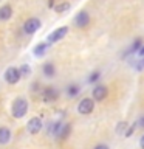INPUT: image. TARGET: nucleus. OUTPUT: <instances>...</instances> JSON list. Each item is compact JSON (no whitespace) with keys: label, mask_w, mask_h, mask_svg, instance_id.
Instances as JSON below:
<instances>
[{"label":"nucleus","mask_w":144,"mask_h":149,"mask_svg":"<svg viewBox=\"0 0 144 149\" xmlns=\"http://www.w3.org/2000/svg\"><path fill=\"white\" fill-rule=\"evenodd\" d=\"M107 95H109V88L105 86H96L91 92V96L95 101H104L107 98Z\"/></svg>","instance_id":"10"},{"label":"nucleus","mask_w":144,"mask_h":149,"mask_svg":"<svg viewBox=\"0 0 144 149\" xmlns=\"http://www.w3.org/2000/svg\"><path fill=\"white\" fill-rule=\"evenodd\" d=\"M136 54H138V58H144V45L141 47V48H139V51H138Z\"/></svg>","instance_id":"25"},{"label":"nucleus","mask_w":144,"mask_h":149,"mask_svg":"<svg viewBox=\"0 0 144 149\" xmlns=\"http://www.w3.org/2000/svg\"><path fill=\"white\" fill-rule=\"evenodd\" d=\"M42 73L45 74L46 78H54L56 76V67L53 62H45L42 65Z\"/></svg>","instance_id":"14"},{"label":"nucleus","mask_w":144,"mask_h":149,"mask_svg":"<svg viewBox=\"0 0 144 149\" xmlns=\"http://www.w3.org/2000/svg\"><path fill=\"white\" fill-rule=\"evenodd\" d=\"M95 110V100L93 98H82L78 104V112L81 115H90Z\"/></svg>","instance_id":"4"},{"label":"nucleus","mask_w":144,"mask_h":149,"mask_svg":"<svg viewBox=\"0 0 144 149\" xmlns=\"http://www.w3.org/2000/svg\"><path fill=\"white\" fill-rule=\"evenodd\" d=\"M139 146H141V149H144V135L141 137V140H139Z\"/></svg>","instance_id":"28"},{"label":"nucleus","mask_w":144,"mask_h":149,"mask_svg":"<svg viewBox=\"0 0 144 149\" xmlns=\"http://www.w3.org/2000/svg\"><path fill=\"white\" fill-rule=\"evenodd\" d=\"M79 92H81V87L78 86V84H70V86L67 87V95L70 98H74L79 95Z\"/></svg>","instance_id":"18"},{"label":"nucleus","mask_w":144,"mask_h":149,"mask_svg":"<svg viewBox=\"0 0 144 149\" xmlns=\"http://www.w3.org/2000/svg\"><path fill=\"white\" fill-rule=\"evenodd\" d=\"M129 124L125 123V121H121V123H118V126H116V134L118 135H124V132L127 130Z\"/></svg>","instance_id":"20"},{"label":"nucleus","mask_w":144,"mask_h":149,"mask_svg":"<svg viewBox=\"0 0 144 149\" xmlns=\"http://www.w3.org/2000/svg\"><path fill=\"white\" fill-rule=\"evenodd\" d=\"M19 72H20V76H22V78H28V76L31 74L30 64H22L20 67H19Z\"/></svg>","instance_id":"19"},{"label":"nucleus","mask_w":144,"mask_h":149,"mask_svg":"<svg viewBox=\"0 0 144 149\" xmlns=\"http://www.w3.org/2000/svg\"><path fill=\"white\" fill-rule=\"evenodd\" d=\"M40 26H42L40 19L30 17V19H26V20H25V23H23V31H25L26 34H34Z\"/></svg>","instance_id":"6"},{"label":"nucleus","mask_w":144,"mask_h":149,"mask_svg":"<svg viewBox=\"0 0 144 149\" xmlns=\"http://www.w3.org/2000/svg\"><path fill=\"white\" fill-rule=\"evenodd\" d=\"M95 149H110V148L107 146V144H96Z\"/></svg>","instance_id":"26"},{"label":"nucleus","mask_w":144,"mask_h":149,"mask_svg":"<svg viewBox=\"0 0 144 149\" xmlns=\"http://www.w3.org/2000/svg\"><path fill=\"white\" fill-rule=\"evenodd\" d=\"M136 124H138V127H141V129H144V115H143V116H139V118H138V121H136Z\"/></svg>","instance_id":"24"},{"label":"nucleus","mask_w":144,"mask_h":149,"mask_svg":"<svg viewBox=\"0 0 144 149\" xmlns=\"http://www.w3.org/2000/svg\"><path fill=\"white\" fill-rule=\"evenodd\" d=\"M67 33H68V26H59V28H56L54 31H51L48 36H46V44H56V42H59V40H62L65 36H67Z\"/></svg>","instance_id":"3"},{"label":"nucleus","mask_w":144,"mask_h":149,"mask_svg":"<svg viewBox=\"0 0 144 149\" xmlns=\"http://www.w3.org/2000/svg\"><path fill=\"white\" fill-rule=\"evenodd\" d=\"M3 78H5V81H6L8 84H17L19 81H20V72H19V68L17 67H8L6 70H5V73H3Z\"/></svg>","instance_id":"5"},{"label":"nucleus","mask_w":144,"mask_h":149,"mask_svg":"<svg viewBox=\"0 0 144 149\" xmlns=\"http://www.w3.org/2000/svg\"><path fill=\"white\" fill-rule=\"evenodd\" d=\"M73 22L78 28H85V26H88V23H90V14L82 9V11H79L76 16H74Z\"/></svg>","instance_id":"8"},{"label":"nucleus","mask_w":144,"mask_h":149,"mask_svg":"<svg viewBox=\"0 0 144 149\" xmlns=\"http://www.w3.org/2000/svg\"><path fill=\"white\" fill-rule=\"evenodd\" d=\"M99 78H101V73H99V72H93V73L90 74V76H88V79H87V81L90 82V84H95V82H96Z\"/></svg>","instance_id":"22"},{"label":"nucleus","mask_w":144,"mask_h":149,"mask_svg":"<svg viewBox=\"0 0 144 149\" xmlns=\"http://www.w3.org/2000/svg\"><path fill=\"white\" fill-rule=\"evenodd\" d=\"M70 8H71V5H70L68 2H60V3H57V5H54V11L57 13V14L67 13Z\"/></svg>","instance_id":"17"},{"label":"nucleus","mask_w":144,"mask_h":149,"mask_svg":"<svg viewBox=\"0 0 144 149\" xmlns=\"http://www.w3.org/2000/svg\"><path fill=\"white\" fill-rule=\"evenodd\" d=\"M133 67H135V70H138V72H143L144 70V58H139L136 61V64H133Z\"/></svg>","instance_id":"23"},{"label":"nucleus","mask_w":144,"mask_h":149,"mask_svg":"<svg viewBox=\"0 0 144 149\" xmlns=\"http://www.w3.org/2000/svg\"><path fill=\"white\" fill-rule=\"evenodd\" d=\"M141 47H143V39H141V37H136V39H135V40L132 42V45H130L129 48L124 51L123 58H124V59H129L130 56L136 54L138 51H139V48H141Z\"/></svg>","instance_id":"9"},{"label":"nucleus","mask_w":144,"mask_h":149,"mask_svg":"<svg viewBox=\"0 0 144 149\" xmlns=\"http://www.w3.org/2000/svg\"><path fill=\"white\" fill-rule=\"evenodd\" d=\"M60 124H62V120H53L51 123H48V127H46V132H48V135H53V137H56V134H57Z\"/></svg>","instance_id":"15"},{"label":"nucleus","mask_w":144,"mask_h":149,"mask_svg":"<svg viewBox=\"0 0 144 149\" xmlns=\"http://www.w3.org/2000/svg\"><path fill=\"white\" fill-rule=\"evenodd\" d=\"M11 130L8 127H0V144H6L11 141Z\"/></svg>","instance_id":"16"},{"label":"nucleus","mask_w":144,"mask_h":149,"mask_svg":"<svg viewBox=\"0 0 144 149\" xmlns=\"http://www.w3.org/2000/svg\"><path fill=\"white\" fill-rule=\"evenodd\" d=\"M136 127H138V124H136V121H135V123H133L132 126H129V127H127V130L124 132V137H125V138L132 137V134L135 132V130H136Z\"/></svg>","instance_id":"21"},{"label":"nucleus","mask_w":144,"mask_h":149,"mask_svg":"<svg viewBox=\"0 0 144 149\" xmlns=\"http://www.w3.org/2000/svg\"><path fill=\"white\" fill-rule=\"evenodd\" d=\"M42 127H44V123H42V120L39 116H33V118H30L26 123V130H28V134H31V135H37L42 130Z\"/></svg>","instance_id":"7"},{"label":"nucleus","mask_w":144,"mask_h":149,"mask_svg":"<svg viewBox=\"0 0 144 149\" xmlns=\"http://www.w3.org/2000/svg\"><path fill=\"white\" fill-rule=\"evenodd\" d=\"M11 113L14 118L20 120L23 118L26 113H28V100L23 96H17L16 100L12 101V106H11Z\"/></svg>","instance_id":"1"},{"label":"nucleus","mask_w":144,"mask_h":149,"mask_svg":"<svg viewBox=\"0 0 144 149\" xmlns=\"http://www.w3.org/2000/svg\"><path fill=\"white\" fill-rule=\"evenodd\" d=\"M46 5H48V8H54V0H48Z\"/></svg>","instance_id":"27"},{"label":"nucleus","mask_w":144,"mask_h":149,"mask_svg":"<svg viewBox=\"0 0 144 149\" xmlns=\"http://www.w3.org/2000/svg\"><path fill=\"white\" fill-rule=\"evenodd\" d=\"M50 48V44H46V42H40V44H37L34 47V50H33V54L36 56V58H42V56L46 54V51Z\"/></svg>","instance_id":"12"},{"label":"nucleus","mask_w":144,"mask_h":149,"mask_svg":"<svg viewBox=\"0 0 144 149\" xmlns=\"http://www.w3.org/2000/svg\"><path fill=\"white\" fill-rule=\"evenodd\" d=\"M42 100H44V102H46V104H50V102H54V101H57L59 100V90L56 88L54 86H48V87H45L44 90H42Z\"/></svg>","instance_id":"2"},{"label":"nucleus","mask_w":144,"mask_h":149,"mask_svg":"<svg viewBox=\"0 0 144 149\" xmlns=\"http://www.w3.org/2000/svg\"><path fill=\"white\" fill-rule=\"evenodd\" d=\"M70 134H71V124L70 123H62L60 127H59V130H57V134H56V138L67 140L70 137Z\"/></svg>","instance_id":"11"},{"label":"nucleus","mask_w":144,"mask_h":149,"mask_svg":"<svg viewBox=\"0 0 144 149\" xmlns=\"http://www.w3.org/2000/svg\"><path fill=\"white\" fill-rule=\"evenodd\" d=\"M12 17V6L11 5H3V6H0V20L2 22H6L9 19Z\"/></svg>","instance_id":"13"}]
</instances>
